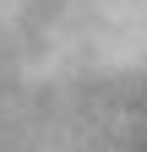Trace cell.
Returning <instances> with one entry per match:
<instances>
[{
  "label": "cell",
  "instance_id": "cell-1",
  "mask_svg": "<svg viewBox=\"0 0 147 152\" xmlns=\"http://www.w3.org/2000/svg\"><path fill=\"white\" fill-rule=\"evenodd\" d=\"M0 103L147 130V0H0Z\"/></svg>",
  "mask_w": 147,
  "mask_h": 152
}]
</instances>
